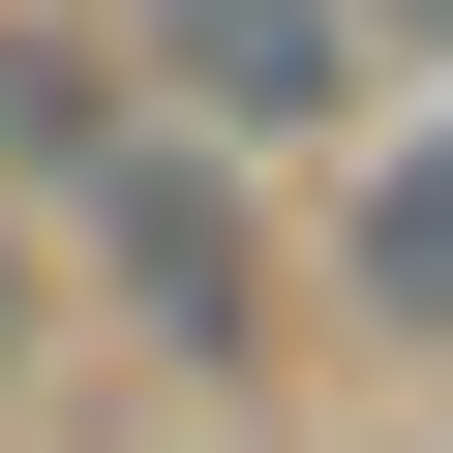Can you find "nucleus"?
<instances>
[{"instance_id": "1", "label": "nucleus", "mask_w": 453, "mask_h": 453, "mask_svg": "<svg viewBox=\"0 0 453 453\" xmlns=\"http://www.w3.org/2000/svg\"><path fill=\"white\" fill-rule=\"evenodd\" d=\"M121 61H151V121H211V151H303V121L363 91V0H121Z\"/></svg>"}, {"instance_id": "2", "label": "nucleus", "mask_w": 453, "mask_h": 453, "mask_svg": "<svg viewBox=\"0 0 453 453\" xmlns=\"http://www.w3.org/2000/svg\"><path fill=\"white\" fill-rule=\"evenodd\" d=\"M91 242H121V303H151L181 363H242V333H273V303H242V211H211V121H181V151H151V121L91 151Z\"/></svg>"}, {"instance_id": "3", "label": "nucleus", "mask_w": 453, "mask_h": 453, "mask_svg": "<svg viewBox=\"0 0 453 453\" xmlns=\"http://www.w3.org/2000/svg\"><path fill=\"white\" fill-rule=\"evenodd\" d=\"M333 273H363V303H393V333H453V121H423V151H393V181H363V242H333Z\"/></svg>"}, {"instance_id": "4", "label": "nucleus", "mask_w": 453, "mask_h": 453, "mask_svg": "<svg viewBox=\"0 0 453 453\" xmlns=\"http://www.w3.org/2000/svg\"><path fill=\"white\" fill-rule=\"evenodd\" d=\"M0 393H31V242H0Z\"/></svg>"}, {"instance_id": "5", "label": "nucleus", "mask_w": 453, "mask_h": 453, "mask_svg": "<svg viewBox=\"0 0 453 453\" xmlns=\"http://www.w3.org/2000/svg\"><path fill=\"white\" fill-rule=\"evenodd\" d=\"M393 31H453V0H393Z\"/></svg>"}]
</instances>
